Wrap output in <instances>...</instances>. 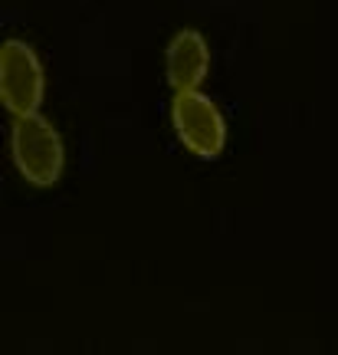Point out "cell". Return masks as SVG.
<instances>
[{"instance_id": "obj_1", "label": "cell", "mask_w": 338, "mask_h": 355, "mask_svg": "<svg viewBox=\"0 0 338 355\" xmlns=\"http://www.w3.org/2000/svg\"><path fill=\"white\" fill-rule=\"evenodd\" d=\"M10 148H13V165L30 184L50 188V184L60 181L66 152H63V139H60V132H56L50 119H43L39 112L17 115Z\"/></svg>"}, {"instance_id": "obj_4", "label": "cell", "mask_w": 338, "mask_h": 355, "mask_svg": "<svg viewBox=\"0 0 338 355\" xmlns=\"http://www.w3.org/2000/svg\"><path fill=\"white\" fill-rule=\"evenodd\" d=\"M164 69H168V83L175 92L184 89H201V83L211 73V46L197 30H181L168 43V56H164Z\"/></svg>"}, {"instance_id": "obj_2", "label": "cell", "mask_w": 338, "mask_h": 355, "mask_svg": "<svg viewBox=\"0 0 338 355\" xmlns=\"http://www.w3.org/2000/svg\"><path fill=\"white\" fill-rule=\"evenodd\" d=\"M171 125L181 145L197 158H217L226 145V122L211 96L201 89H184L171 102Z\"/></svg>"}, {"instance_id": "obj_3", "label": "cell", "mask_w": 338, "mask_h": 355, "mask_svg": "<svg viewBox=\"0 0 338 355\" xmlns=\"http://www.w3.org/2000/svg\"><path fill=\"white\" fill-rule=\"evenodd\" d=\"M46 92L43 63L24 40H7L0 50V96L13 115H30L39 109Z\"/></svg>"}]
</instances>
